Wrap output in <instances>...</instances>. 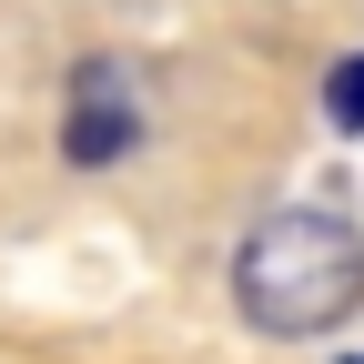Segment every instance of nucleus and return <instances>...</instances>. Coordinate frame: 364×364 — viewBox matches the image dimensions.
I'll return each mask as SVG.
<instances>
[{"label":"nucleus","mask_w":364,"mask_h":364,"mask_svg":"<svg viewBox=\"0 0 364 364\" xmlns=\"http://www.w3.org/2000/svg\"><path fill=\"white\" fill-rule=\"evenodd\" d=\"M284 91L233 71L213 41H162V31H71L51 51L41 132H51L61 182L102 203H182L213 213L253 152H273Z\"/></svg>","instance_id":"nucleus-1"},{"label":"nucleus","mask_w":364,"mask_h":364,"mask_svg":"<svg viewBox=\"0 0 364 364\" xmlns=\"http://www.w3.org/2000/svg\"><path fill=\"white\" fill-rule=\"evenodd\" d=\"M233 324L263 344H324L364 314V223L334 203H273L223 253Z\"/></svg>","instance_id":"nucleus-2"},{"label":"nucleus","mask_w":364,"mask_h":364,"mask_svg":"<svg viewBox=\"0 0 364 364\" xmlns=\"http://www.w3.org/2000/svg\"><path fill=\"white\" fill-rule=\"evenodd\" d=\"M324 112H334V132H364V51H344V61H334Z\"/></svg>","instance_id":"nucleus-3"}]
</instances>
